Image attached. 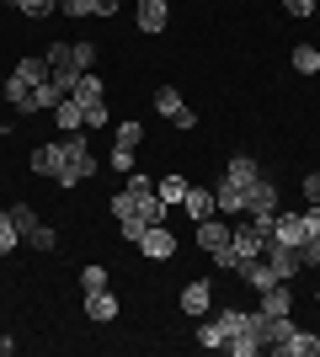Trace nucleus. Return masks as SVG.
I'll list each match as a JSON object with an SVG mask.
<instances>
[{
    "label": "nucleus",
    "instance_id": "b1692460",
    "mask_svg": "<svg viewBox=\"0 0 320 357\" xmlns=\"http://www.w3.org/2000/svg\"><path fill=\"white\" fill-rule=\"evenodd\" d=\"M112 144H123V149H139V144H144V123H139V118H123L118 128H112Z\"/></svg>",
    "mask_w": 320,
    "mask_h": 357
},
{
    "label": "nucleus",
    "instance_id": "79ce46f5",
    "mask_svg": "<svg viewBox=\"0 0 320 357\" xmlns=\"http://www.w3.org/2000/svg\"><path fill=\"white\" fill-rule=\"evenodd\" d=\"M315 22H320V6H315Z\"/></svg>",
    "mask_w": 320,
    "mask_h": 357
},
{
    "label": "nucleus",
    "instance_id": "2f4dec72",
    "mask_svg": "<svg viewBox=\"0 0 320 357\" xmlns=\"http://www.w3.org/2000/svg\"><path fill=\"white\" fill-rule=\"evenodd\" d=\"M70 48H75V64H80V70H96V38H75Z\"/></svg>",
    "mask_w": 320,
    "mask_h": 357
},
{
    "label": "nucleus",
    "instance_id": "a19ab883",
    "mask_svg": "<svg viewBox=\"0 0 320 357\" xmlns=\"http://www.w3.org/2000/svg\"><path fill=\"white\" fill-rule=\"evenodd\" d=\"M0 91H6V75H0Z\"/></svg>",
    "mask_w": 320,
    "mask_h": 357
},
{
    "label": "nucleus",
    "instance_id": "5701e85b",
    "mask_svg": "<svg viewBox=\"0 0 320 357\" xmlns=\"http://www.w3.org/2000/svg\"><path fill=\"white\" fill-rule=\"evenodd\" d=\"M192 342H198L203 352H224V331H219L213 314H203V320H198V336H192Z\"/></svg>",
    "mask_w": 320,
    "mask_h": 357
},
{
    "label": "nucleus",
    "instance_id": "c85d7f7f",
    "mask_svg": "<svg viewBox=\"0 0 320 357\" xmlns=\"http://www.w3.org/2000/svg\"><path fill=\"white\" fill-rule=\"evenodd\" d=\"M144 229H150V224L139 219V213H128V219H118V240H123V245H139V240H144Z\"/></svg>",
    "mask_w": 320,
    "mask_h": 357
},
{
    "label": "nucleus",
    "instance_id": "e433bc0d",
    "mask_svg": "<svg viewBox=\"0 0 320 357\" xmlns=\"http://www.w3.org/2000/svg\"><path fill=\"white\" fill-rule=\"evenodd\" d=\"M315 6H320V0H283V11H289V16H315Z\"/></svg>",
    "mask_w": 320,
    "mask_h": 357
},
{
    "label": "nucleus",
    "instance_id": "6e6552de",
    "mask_svg": "<svg viewBox=\"0 0 320 357\" xmlns=\"http://www.w3.org/2000/svg\"><path fill=\"white\" fill-rule=\"evenodd\" d=\"M176 304H182L187 320H203V314L213 310V283H208V278H192V283L182 288V298H176Z\"/></svg>",
    "mask_w": 320,
    "mask_h": 357
},
{
    "label": "nucleus",
    "instance_id": "ea45409f",
    "mask_svg": "<svg viewBox=\"0 0 320 357\" xmlns=\"http://www.w3.org/2000/svg\"><path fill=\"white\" fill-rule=\"evenodd\" d=\"M315 310H320V288H315Z\"/></svg>",
    "mask_w": 320,
    "mask_h": 357
},
{
    "label": "nucleus",
    "instance_id": "c756f323",
    "mask_svg": "<svg viewBox=\"0 0 320 357\" xmlns=\"http://www.w3.org/2000/svg\"><path fill=\"white\" fill-rule=\"evenodd\" d=\"M16 11H22V16H32V22H43V16H54V11H59V0H16Z\"/></svg>",
    "mask_w": 320,
    "mask_h": 357
},
{
    "label": "nucleus",
    "instance_id": "cd10ccee",
    "mask_svg": "<svg viewBox=\"0 0 320 357\" xmlns=\"http://www.w3.org/2000/svg\"><path fill=\"white\" fill-rule=\"evenodd\" d=\"M27 245H32V251H59V229H54V224H38V229H32V235H27Z\"/></svg>",
    "mask_w": 320,
    "mask_h": 357
},
{
    "label": "nucleus",
    "instance_id": "dca6fc26",
    "mask_svg": "<svg viewBox=\"0 0 320 357\" xmlns=\"http://www.w3.org/2000/svg\"><path fill=\"white\" fill-rule=\"evenodd\" d=\"M48 118H54V128H64V134H80V128H86V107H80L75 96H64Z\"/></svg>",
    "mask_w": 320,
    "mask_h": 357
},
{
    "label": "nucleus",
    "instance_id": "f03ea898",
    "mask_svg": "<svg viewBox=\"0 0 320 357\" xmlns=\"http://www.w3.org/2000/svg\"><path fill=\"white\" fill-rule=\"evenodd\" d=\"M96 176V155H91V139H86V128L80 134H64V171L54 176V187H64V192H75L80 181Z\"/></svg>",
    "mask_w": 320,
    "mask_h": 357
},
{
    "label": "nucleus",
    "instance_id": "a878e982",
    "mask_svg": "<svg viewBox=\"0 0 320 357\" xmlns=\"http://www.w3.org/2000/svg\"><path fill=\"white\" fill-rule=\"evenodd\" d=\"M59 102H64V91L54 86V80H43V86H32V112H54Z\"/></svg>",
    "mask_w": 320,
    "mask_h": 357
},
{
    "label": "nucleus",
    "instance_id": "72a5a7b5",
    "mask_svg": "<svg viewBox=\"0 0 320 357\" xmlns=\"http://www.w3.org/2000/svg\"><path fill=\"white\" fill-rule=\"evenodd\" d=\"M107 165H112V171H123V176H128V171H134V149L112 144V155H107Z\"/></svg>",
    "mask_w": 320,
    "mask_h": 357
},
{
    "label": "nucleus",
    "instance_id": "f3484780",
    "mask_svg": "<svg viewBox=\"0 0 320 357\" xmlns=\"http://www.w3.org/2000/svg\"><path fill=\"white\" fill-rule=\"evenodd\" d=\"M257 298H261V304H257L261 314H294V283H273L267 294H257Z\"/></svg>",
    "mask_w": 320,
    "mask_h": 357
},
{
    "label": "nucleus",
    "instance_id": "7ed1b4c3",
    "mask_svg": "<svg viewBox=\"0 0 320 357\" xmlns=\"http://www.w3.org/2000/svg\"><path fill=\"white\" fill-rule=\"evenodd\" d=\"M277 203H283V187H277L267 171H261V176L245 187V219H273Z\"/></svg>",
    "mask_w": 320,
    "mask_h": 357
},
{
    "label": "nucleus",
    "instance_id": "473e14b6",
    "mask_svg": "<svg viewBox=\"0 0 320 357\" xmlns=\"http://www.w3.org/2000/svg\"><path fill=\"white\" fill-rule=\"evenodd\" d=\"M59 11L70 22H80V16H96V0H59Z\"/></svg>",
    "mask_w": 320,
    "mask_h": 357
},
{
    "label": "nucleus",
    "instance_id": "58836bf2",
    "mask_svg": "<svg viewBox=\"0 0 320 357\" xmlns=\"http://www.w3.org/2000/svg\"><path fill=\"white\" fill-rule=\"evenodd\" d=\"M16 352V342H11V336H0V357H11Z\"/></svg>",
    "mask_w": 320,
    "mask_h": 357
},
{
    "label": "nucleus",
    "instance_id": "f257e3e1",
    "mask_svg": "<svg viewBox=\"0 0 320 357\" xmlns=\"http://www.w3.org/2000/svg\"><path fill=\"white\" fill-rule=\"evenodd\" d=\"M229 229H235V219H224V213L198 219V251L208 256L219 272H235V267H241V256H235V245H229Z\"/></svg>",
    "mask_w": 320,
    "mask_h": 357
},
{
    "label": "nucleus",
    "instance_id": "ddd939ff",
    "mask_svg": "<svg viewBox=\"0 0 320 357\" xmlns=\"http://www.w3.org/2000/svg\"><path fill=\"white\" fill-rule=\"evenodd\" d=\"M273 357H320V331H305V326H299Z\"/></svg>",
    "mask_w": 320,
    "mask_h": 357
},
{
    "label": "nucleus",
    "instance_id": "1a4fd4ad",
    "mask_svg": "<svg viewBox=\"0 0 320 357\" xmlns=\"http://www.w3.org/2000/svg\"><path fill=\"white\" fill-rule=\"evenodd\" d=\"M27 171H32V176H59V171H64V139L38 144V149L27 155Z\"/></svg>",
    "mask_w": 320,
    "mask_h": 357
},
{
    "label": "nucleus",
    "instance_id": "7c9ffc66",
    "mask_svg": "<svg viewBox=\"0 0 320 357\" xmlns=\"http://www.w3.org/2000/svg\"><path fill=\"white\" fill-rule=\"evenodd\" d=\"M16 245H22V229L11 224V213H0V256H11Z\"/></svg>",
    "mask_w": 320,
    "mask_h": 357
},
{
    "label": "nucleus",
    "instance_id": "20e7f679",
    "mask_svg": "<svg viewBox=\"0 0 320 357\" xmlns=\"http://www.w3.org/2000/svg\"><path fill=\"white\" fill-rule=\"evenodd\" d=\"M155 112H160L166 123H176L182 134H187V128H198V112L182 102V91H176V86H155Z\"/></svg>",
    "mask_w": 320,
    "mask_h": 357
},
{
    "label": "nucleus",
    "instance_id": "0eeeda50",
    "mask_svg": "<svg viewBox=\"0 0 320 357\" xmlns=\"http://www.w3.org/2000/svg\"><path fill=\"white\" fill-rule=\"evenodd\" d=\"M80 304H86V320H91V326H112V320H118V310H123V298L112 294V283L96 288V294H86Z\"/></svg>",
    "mask_w": 320,
    "mask_h": 357
},
{
    "label": "nucleus",
    "instance_id": "39448f33",
    "mask_svg": "<svg viewBox=\"0 0 320 357\" xmlns=\"http://www.w3.org/2000/svg\"><path fill=\"white\" fill-rule=\"evenodd\" d=\"M176 245H182V240H176V229H171V224H150V229H144V240H139V256L166 267L171 256H176Z\"/></svg>",
    "mask_w": 320,
    "mask_h": 357
},
{
    "label": "nucleus",
    "instance_id": "bb28decb",
    "mask_svg": "<svg viewBox=\"0 0 320 357\" xmlns=\"http://www.w3.org/2000/svg\"><path fill=\"white\" fill-rule=\"evenodd\" d=\"M107 283H112V278H107L102 261H86V267H80V294H96V288H107Z\"/></svg>",
    "mask_w": 320,
    "mask_h": 357
},
{
    "label": "nucleus",
    "instance_id": "423d86ee",
    "mask_svg": "<svg viewBox=\"0 0 320 357\" xmlns=\"http://www.w3.org/2000/svg\"><path fill=\"white\" fill-rule=\"evenodd\" d=\"M134 22L144 38H160V32L171 27V0H139L134 6Z\"/></svg>",
    "mask_w": 320,
    "mask_h": 357
},
{
    "label": "nucleus",
    "instance_id": "37998d69",
    "mask_svg": "<svg viewBox=\"0 0 320 357\" xmlns=\"http://www.w3.org/2000/svg\"><path fill=\"white\" fill-rule=\"evenodd\" d=\"M11 6H16V0H11Z\"/></svg>",
    "mask_w": 320,
    "mask_h": 357
},
{
    "label": "nucleus",
    "instance_id": "9d476101",
    "mask_svg": "<svg viewBox=\"0 0 320 357\" xmlns=\"http://www.w3.org/2000/svg\"><path fill=\"white\" fill-rule=\"evenodd\" d=\"M241 283L251 288V294H267V288L277 283V272H273V261H267V256H251V261H241Z\"/></svg>",
    "mask_w": 320,
    "mask_h": 357
},
{
    "label": "nucleus",
    "instance_id": "aec40b11",
    "mask_svg": "<svg viewBox=\"0 0 320 357\" xmlns=\"http://www.w3.org/2000/svg\"><path fill=\"white\" fill-rule=\"evenodd\" d=\"M187 187H192V181H187L182 171H166V176H160V187H155V192H160V203H166V208H182Z\"/></svg>",
    "mask_w": 320,
    "mask_h": 357
},
{
    "label": "nucleus",
    "instance_id": "4468645a",
    "mask_svg": "<svg viewBox=\"0 0 320 357\" xmlns=\"http://www.w3.org/2000/svg\"><path fill=\"white\" fill-rule=\"evenodd\" d=\"M213 208L224 213V219H245V192H241V187H229V181L219 176V187H213Z\"/></svg>",
    "mask_w": 320,
    "mask_h": 357
},
{
    "label": "nucleus",
    "instance_id": "f8f14e48",
    "mask_svg": "<svg viewBox=\"0 0 320 357\" xmlns=\"http://www.w3.org/2000/svg\"><path fill=\"white\" fill-rule=\"evenodd\" d=\"M0 102H11V112H22V118H38L32 112V80H22V75H6V91H0Z\"/></svg>",
    "mask_w": 320,
    "mask_h": 357
},
{
    "label": "nucleus",
    "instance_id": "c9c22d12",
    "mask_svg": "<svg viewBox=\"0 0 320 357\" xmlns=\"http://www.w3.org/2000/svg\"><path fill=\"white\" fill-rule=\"evenodd\" d=\"M299 197H305V203H320V171H305V181H299Z\"/></svg>",
    "mask_w": 320,
    "mask_h": 357
},
{
    "label": "nucleus",
    "instance_id": "9b49d317",
    "mask_svg": "<svg viewBox=\"0 0 320 357\" xmlns=\"http://www.w3.org/2000/svg\"><path fill=\"white\" fill-rule=\"evenodd\" d=\"M273 240H277V245H294V251H299V245L310 240L305 213H283V208H277V219H273Z\"/></svg>",
    "mask_w": 320,
    "mask_h": 357
},
{
    "label": "nucleus",
    "instance_id": "f704fd0d",
    "mask_svg": "<svg viewBox=\"0 0 320 357\" xmlns=\"http://www.w3.org/2000/svg\"><path fill=\"white\" fill-rule=\"evenodd\" d=\"M107 123H112L107 102H91V107H86V128H107Z\"/></svg>",
    "mask_w": 320,
    "mask_h": 357
},
{
    "label": "nucleus",
    "instance_id": "393cba45",
    "mask_svg": "<svg viewBox=\"0 0 320 357\" xmlns=\"http://www.w3.org/2000/svg\"><path fill=\"white\" fill-rule=\"evenodd\" d=\"M6 213H11V224H16V229H22V240H27L32 229H38V224H43V213L32 208V203H11V208H6Z\"/></svg>",
    "mask_w": 320,
    "mask_h": 357
},
{
    "label": "nucleus",
    "instance_id": "2eb2a0df",
    "mask_svg": "<svg viewBox=\"0 0 320 357\" xmlns=\"http://www.w3.org/2000/svg\"><path fill=\"white\" fill-rule=\"evenodd\" d=\"M182 213H187L192 224H198V219H213V213H219V208H213V187H187Z\"/></svg>",
    "mask_w": 320,
    "mask_h": 357
},
{
    "label": "nucleus",
    "instance_id": "4be33fe9",
    "mask_svg": "<svg viewBox=\"0 0 320 357\" xmlns=\"http://www.w3.org/2000/svg\"><path fill=\"white\" fill-rule=\"evenodd\" d=\"M11 70L22 75V80H32V86H43V80H48V54H22Z\"/></svg>",
    "mask_w": 320,
    "mask_h": 357
},
{
    "label": "nucleus",
    "instance_id": "6ab92c4d",
    "mask_svg": "<svg viewBox=\"0 0 320 357\" xmlns=\"http://www.w3.org/2000/svg\"><path fill=\"white\" fill-rule=\"evenodd\" d=\"M80 107H91V102H107V80L96 70H80V80H75V91H70Z\"/></svg>",
    "mask_w": 320,
    "mask_h": 357
},
{
    "label": "nucleus",
    "instance_id": "4c0bfd02",
    "mask_svg": "<svg viewBox=\"0 0 320 357\" xmlns=\"http://www.w3.org/2000/svg\"><path fill=\"white\" fill-rule=\"evenodd\" d=\"M118 6H123V0H96V16H102V22H112V16H118Z\"/></svg>",
    "mask_w": 320,
    "mask_h": 357
},
{
    "label": "nucleus",
    "instance_id": "412c9836",
    "mask_svg": "<svg viewBox=\"0 0 320 357\" xmlns=\"http://www.w3.org/2000/svg\"><path fill=\"white\" fill-rule=\"evenodd\" d=\"M289 64H294V75H320V48L315 43H294Z\"/></svg>",
    "mask_w": 320,
    "mask_h": 357
},
{
    "label": "nucleus",
    "instance_id": "a211bd4d",
    "mask_svg": "<svg viewBox=\"0 0 320 357\" xmlns=\"http://www.w3.org/2000/svg\"><path fill=\"white\" fill-rule=\"evenodd\" d=\"M219 176H224V181H229V187H241V192H245V187H251V181H257V176H261V165H257V160H251V155H235V160H229V165H224V171H219Z\"/></svg>",
    "mask_w": 320,
    "mask_h": 357
}]
</instances>
